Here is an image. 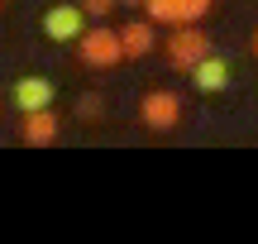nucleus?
<instances>
[{
  "label": "nucleus",
  "mask_w": 258,
  "mask_h": 244,
  "mask_svg": "<svg viewBox=\"0 0 258 244\" xmlns=\"http://www.w3.org/2000/svg\"><path fill=\"white\" fill-rule=\"evenodd\" d=\"M77 57L86 67H120L124 63V48H120V34L110 24H86L77 34Z\"/></svg>",
  "instance_id": "f257e3e1"
},
{
  "label": "nucleus",
  "mask_w": 258,
  "mask_h": 244,
  "mask_svg": "<svg viewBox=\"0 0 258 244\" xmlns=\"http://www.w3.org/2000/svg\"><path fill=\"white\" fill-rule=\"evenodd\" d=\"M206 53H211V34L201 24H172V34H167V67L172 72H186Z\"/></svg>",
  "instance_id": "f03ea898"
},
{
  "label": "nucleus",
  "mask_w": 258,
  "mask_h": 244,
  "mask_svg": "<svg viewBox=\"0 0 258 244\" xmlns=\"http://www.w3.org/2000/svg\"><path fill=\"white\" fill-rule=\"evenodd\" d=\"M182 115H186V105H182V96H177V91H148L144 101H139V120H144L148 130H158V134L177 130Z\"/></svg>",
  "instance_id": "7ed1b4c3"
},
{
  "label": "nucleus",
  "mask_w": 258,
  "mask_h": 244,
  "mask_svg": "<svg viewBox=\"0 0 258 244\" xmlns=\"http://www.w3.org/2000/svg\"><path fill=\"white\" fill-rule=\"evenodd\" d=\"M211 5L215 0H144V10H148V19L153 24H201L206 15H211Z\"/></svg>",
  "instance_id": "20e7f679"
},
{
  "label": "nucleus",
  "mask_w": 258,
  "mask_h": 244,
  "mask_svg": "<svg viewBox=\"0 0 258 244\" xmlns=\"http://www.w3.org/2000/svg\"><path fill=\"white\" fill-rule=\"evenodd\" d=\"M186 77L196 82V91H201V96H215V91H225V86L234 82V67L225 63L220 53H206V57H196V63L186 67Z\"/></svg>",
  "instance_id": "39448f33"
},
{
  "label": "nucleus",
  "mask_w": 258,
  "mask_h": 244,
  "mask_svg": "<svg viewBox=\"0 0 258 244\" xmlns=\"http://www.w3.org/2000/svg\"><path fill=\"white\" fill-rule=\"evenodd\" d=\"M10 101H15V110H43V105H53V82H48L43 72H24L15 77V86H10Z\"/></svg>",
  "instance_id": "423d86ee"
},
{
  "label": "nucleus",
  "mask_w": 258,
  "mask_h": 244,
  "mask_svg": "<svg viewBox=\"0 0 258 244\" xmlns=\"http://www.w3.org/2000/svg\"><path fill=\"white\" fill-rule=\"evenodd\" d=\"M86 29V10L82 5H53L43 15V34L53 43H77V34Z\"/></svg>",
  "instance_id": "0eeeda50"
},
{
  "label": "nucleus",
  "mask_w": 258,
  "mask_h": 244,
  "mask_svg": "<svg viewBox=\"0 0 258 244\" xmlns=\"http://www.w3.org/2000/svg\"><path fill=\"white\" fill-rule=\"evenodd\" d=\"M19 134H24V144L43 149V144H57V134H62V120H57L53 105H43V110H24V125H19Z\"/></svg>",
  "instance_id": "6e6552de"
},
{
  "label": "nucleus",
  "mask_w": 258,
  "mask_h": 244,
  "mask_svg": "<svg viewBox=\"0 0 258 244\" xmlns=\"http://www.w3.org/2000/svg\"><path fill=\"white\" fill-rule=\"evenodd\" d=\"M115 34H120L124 57H148V53H153V43H158V24H153V19H129V24L115 29Z\"/></svg>",
  "instance_id": "1a4fd4ad"
},
{
  "label": "nucleus",
  "mask_w": 258,
  "mask_h": 244,
  "mask_svg": "<svg viewBox=\"0 0 258 244\" xmlns=\"http://www.w3.org/2000/svg\"><path fill=\"white\" fill-rule=\"evenodd\" d=\"M77 115H82V120H101L105 101H101V96H82V101H77Z\"/></svg>",
  "instance_id": "9d476101"
},
{
  "label": "nucleus",
  "mask_w": 258,
  "mask_h": 244,
  "mask_svg": "<svg viewBox=\"0 0 258 244\" xmlns=\"http://www.w3.org/2000/svg\"><path fill=\"white\" fill-rule=\"evenodd\" d=\"M77 5L86 10V19H105V15L115 10V0H77Z\"/></svg>",
  "instance_id": "9b49d317"
},
{
  "label": "nucleus",
  "mask_w": 258,
  "mask_h": 244,
  "mask_svg": "<svg viewBox=\"0 0 258 244\" xmlns=\"http://www.w3.org/2000/svg\"><path fill=\"white\" fill-rule=\"evenodd\" d=\"M115 5H144V0H115Z\"/></svg>",
  "instance_id": "f8f14e48"
},
{
  "label": "nucleus",
  "mask_w": 258,
  "mask_h": 244,
  "mask_svg": "<svg viewBox=\"0 0 258 244\" xmlns=\"http://www.w3.org/2000/svg\"><path fill=\"white\" fill-rule=\"evenodd\" d=\"M253 57H258V29H253Z\"/></svg>",
  "instance_id": "ddd939ff"
}]
</instances>
